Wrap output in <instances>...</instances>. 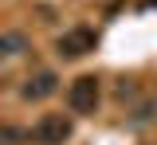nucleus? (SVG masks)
I'll use <instances>...</instances> for the list:
<instances>
[{
  "mask_svg": "<svg viewBox=\"0 0 157 145\" xmlns=\"http://www.w3.org/2000/svg\"><path fill=\"white\" fill-rule=\"evenodd\" d=\"M20 141H28V133H24V129H12V125H4V129H0V145H20Z\"/></svg>",
  "mask_w": 157,
  "mask_h": 145,
  "instance_id": "obj_6",
  "label": "nucleus"
},
{
  "mask_svg": "<svg viewBox=\"0 0 157 145\" xmlns=\"http://www.w3.org/2000/svg\"><path fill=\"white\" fill-rule=\"evenodd\" d=\"M20 51H24V35L4 32V35H0V59H12V55H20Z\"/></svg>",
  "mask_w": 157,
  "mask_h": 145,
  "instance_id": "obj_5",
  "label": "nucleus"
},
{
  "mask_svg": "<svg viewBox=\"0 0 157 145\" xmlns=\"http://www.w3.org/2000/svg\"><path fill=\"white\" fill-rule=\"evenodd\" d=\"M28 141H36V145H63V141H71V122H67L63 114H43V118L28 129Z\"/></svg>",
  "mask_w": 157,
  "mask_h": 145,
  "instance_id": "obj_1",
  "label": "nucleus"
},
{
  "mask_svg": "<svg viewBox=\"0 0 157 145\" xmlns=\"http://www.w3.org/2000/svg\"><path fill=\"white\" fill-rule=\"evenodd\" d=\"M98 106V79L94 75H82L67 86V110L71 114H94Z\"/></svg>",
  "mask_w": 157,
  "mask_h": 145,
  "instance_id": "obj_2",
  "label": "nucleus"
},
{
  "mask_svg": "<svg viewBox=\"0 0 157 145\" xmlns=\"http://www.w3.org/2000/svg\"><path fill=\"white\" fill-rule=\"evenodd\" d=\"M86 51H94V32L90 28H71L67 35H59V55L63 59H78Z\"/></svg>",
  "mask_w": 157,
  "mask_h": 145,
  "instance_id": "obj_3",
  "label": "nucleus"
},
{
  "mask_svg": "<svg viewBox=\"0 0 157 145\" xmlns=\"http://www.w3.org/2000/svg\"><path fill=\"white\" fill-rule=\"evenodd\" d=\"M55 90H59L55 71H39L36 79H28V86H24V98H28V102H39V98H47V94H55Z\"/></svg>",
  "mask_w": 157,
  "mask_h": 145,
  "instance_id": "obj_4",
  "label": "nucleus"
}]
</instances>
